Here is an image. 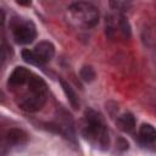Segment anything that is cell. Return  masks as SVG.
<instances>
[{"mask_svg":"<svg viewBox=\"0 0 156 156\" xmlns=\"http://www.w3.org/2000/svg\"><path fill=\"white\" fill-rule=\"evenodd\" d=\"M83 135L91 144L106 149L110 144L108 130L102 122V118L99 113L93 110H88L85 112V126L83 128Z\"/></svg>","mask_w":156,"mask_h":156,"instance_id":"cell-1","label":"cell"},{"mask_svg":"<svg viewBox=\"0 0 156 156\" xmlns=\"http://www.w3.org/2000/svg\"><path fill=\"white\" fill-rule=\"evenodd\" d=\"M68 11L73 17V20H76L79 24L84 27H94L99 21V11L90 2H85V1L73 2L68 7Z\"/></svg>","mask_w":156,"mask_h":156,"instance_id":"cell-2","label":"cell"},{"mask_svg":"<svg viewBox=\"0 0 156 156\" xmlns=\"http://www.w3.org/2000/svg\"><path fill=\"white\" fill-rule=\"evenodd\" d=\"M13 38L18 44H29L37 37L35 27L32 22L24 20H16L12 23Z\"/></svg>","mask_w":156,"mask_h":156,"instance_id":"cell-3","label":"cell"},{"mask_svg":"<svg viewBox=\"0 0 156 156\" xmlns=\"http://www.w3.org/2000/svg\"><path fill=\"white\" fill-rule=\"evenodd\" d=\"M46 96L48 95H39V94H34L30 91H27L26 94H23L22 96H20L17 104L18 106L27 112H35L39 111L46 102Z\"/></svg>","mask_w":156,"mask_h":156,"instance_id":"cell-4","label":"cell"},{"mask_svg":"<svg viewBox=\"0 0 156 156\" xmlns=\"http://www.w3.org/2000/svg\"><path fill=\"white\" fill-rule=\"evenodd\" d=\"M34 54V57L37 60L38 66L39 65H44L46 62H49L54 54H55V48L50 41H40L39 44L35 45L34 50H32Z\"/></svg>","mask_w":156,"mask_h":156,"instance_id":"cell-5","label":"cell"},{"mask_svg":"<svg viewBox=\"0 0 156 156\" xmlns=\"http://www.w3.org/2000/svg\"><path fill=\"white\" fill-rule=\"evenodd\" d=\"M6 140L11 145H24L29 140V135L20 128H11L6 133Z\"/></svg>","mask_w":156,"mask_h":156,"instance_id":"cell-6","label":"cell"},{"mask_svg":"<svg viewBox=\"0 0 156 156\" xmlns=\"http://www.w3.org/2000/svg\"><path fill=\"white\" fill-rule=\"evenodd\" d=\"M30 77V72L24 67H16L9 78V84L12 87H20L28 82Z\"/></svg>","mask_w":156,"mask_h":156,"instance_id":"cell-7","label":"cell"},{"mask_svg":"<svg viewBox=\"0 0 156 156\" xmlns=\"http://www.w3.org/2000/svg\"><path fill=\"white\" fill-rule=\"evenodd\" d=\"M27 87H28V91H30V93L39 94V95H48L46 83L43 80V78H40L35 74H30V77L28 78V82H27Z\"/></svg>","mask_w":156,"mask_h":156,"instance_id":"cell-8","label":"cell"},{"mask_svg":"<svg viewBox=\"0 0 156 156\" xmlns=\"http://www.w3.org/2000/svg\"><path fill=\"white\" fill-rule=\"evenodd\" d=\"M117 126L123 132H132L135 127V118L132 113L126 112L117 118Z\"/></svg>","mask_w":156,"mask_h":156,"instance_id":"cell-9","label":"cell"},{"mask_svg":"<svg viewBox=\"0 0 156 156\" xmlns=\"http://www.w3.org/2000/svg\"><path fill=\"white\" fill-rule=\"evenodd\" d=\"M61 87H62V89H63V91H65V94H66L71 106L74 110H77L79 107V99H78V95L76 94V91L73 90V88L66 80H63V79H61Z\"/></svg>","mask_w":156,"mask_h":156,"instance_id":"cell-10","label":"cell"},{"mask_svg":"<svg viewBox=\"0 0 156 156\" xmlns=\"http://www.w3.org/2000/svg\"><path fill=\"white\" fill-rule=\"evenodd\" d=\"M139 135L144 143H154L156 139V130L151 124H143L139 129Z\"/></svg>","mask_w":156,"mask_h":156,"instance_id":"cell-11","label":"cell"},{"mask_svg":"<svg viewBox=\"0 0 156 156\" xmlns=\"http://www.w3.org/2000/svg\"><path fill=\"white\" fill-rule=\"evenodd\" d=\"M95 77H96V73H95L93 67H90V66L82 67V69H80V78L84 82H93L95 79Z\"/></svg>","mask_w":156,"mask_h":156,"instance_id":"cell-12","label":"cell"},{"mask_svg":"<svg viewBox=\"0 0 156 156\" xmlns=\"http://www.w3.org/2000/svg\"><path fill=\"white\" fill-rule=\"evenodd\" d=\"M118 27L121 28V32H122L126 37H129V35H130V27H129V23H128V21L126 20L124 16H119Z\"/></svg>","mask_w":156,"mask_h":156,"instance_id":"cell-13","label":"cell"},{"mask_svg":"<svg viewBox=\"0 0 156 156\" xmlns=\"http://www.w3.org/2000/svg\"><path fill=\"white\" fill-rule=\"evenodd\" d=\"M22 58H23L26 62L30 63V65H37V66H38L37 60H35V57H34V54H33V51L29 50V49H24V50L22 51Z\"/></svg>","mask_w":156,"mask_h":156,"instance_id":"cell-14","label":"cell"},{"mask_svg":"<svg viewBox=\"0 0 156 156\" xmlns=\"http://www.w3.org/2000/svg\"><path fill=\"white\" fill-rule=\"evenodd\" d=\"M5 57H6V55H5V50H4V48L0 45V67L4 65V62H5Z\"/></svg>","mask_w":156,"mask_h":156,"instance_id":"cell-15","label":"cell"},{"mask_svg":"<svg viewBox=\"0 0 156 156\" xmlns=\"http://www.w3.org/2000/svg\"><path fill=\"white\" fill-rule=\"evenodd\" d=\"M4 22H5V12L0 9V27L4 24Z\"/></svg>","mask_w":156,"mask_h":156,"instance_id":"cell-16","label":"cell"}]
</instances>
